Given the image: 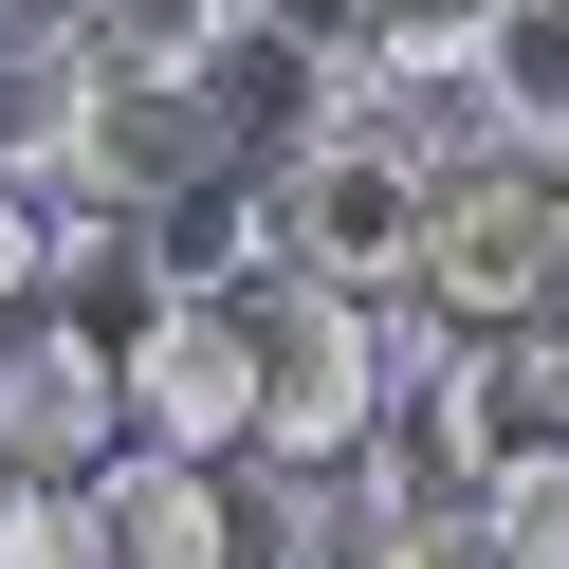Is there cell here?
<instances>
[{
  "instance_id": "obj_4",
  "label": "cell",
  "mask_w": 569,
  "mask_h": 569,
  "mask_svg": "<svg viewBox=\"0 0 569 569\" xmlns=\"http://www.w3.org/2000/svg\"><path fill=\"white\" fill-rule=\"evenodd\" d=\"M422 295H441L459 331L569 312V276H551V148H459L441 166V202H422Z\"/></svg>"
},
{
  "instance_id": "obj_13",
  "label": "cell",
  "mask_w": 569,
  "mask_h": 569,
  "mask_svg": "<svg viewBox=\"0 0 569 569\" xmlns=\"http://www.w3.org/2000/svg\"><path fill=\"white\" fill-rule=\"evenodd\" d=\"M38 295V202H19V166H0V312Z\"/></svg>"
},
{
  "instance_id": "obj_6",
  "label": "cell",
  "mask_w": 569,
  "mask_h": 569,
  "mask_svg": "<svg viewBox=\"0 0 569 569\" xmlns=\"http://www.w3.org/2000/svg\"><path fill=\"white\" fill-rule=\"evenodd\" d=\"M111 441H129V349L92 312H56V276H38L0 312V459L19 478H92Z\"/></svg>"
},
{
  "instance_id": "obj_1",
  "label": "cell",
  "mask_w": 569,
  "mask_h": 569,
  "mask_svg": "<svg viewBox=\"0 0 569 569\" xmlns=\"http://www.w3.org/2000/svg\"><path fill=\"white\" fill-rule=\"evenodd\" d=\"M422 202H441L422 111H386V92H312V111H295V148H276V239H295L312 276L422 295Z\"/></svg>"
},
{
  "instance_id": "obj_9",
  "label": "cell",
  "mask_w": 569,
  "mask_h": 569,
  "mask_svg": "<svg viewBox=\"0 0 569 569\" xmlns=\"http://www.w3.org/2000/svg\"><path fill=\"white\" fill-rule=\"evenodd\" d=\"M92 56H166V74H221L239 38H258V0H74Z\"/></svg>"
},
{
  "instance_id": "obj_2",
  "label": "cell",
  "mask_w": 569,
  "mask_h": 569,
  "mask_svg": "<svg viewBox=\"0 0 569 569\" xmlns=\"http://www.w3.org/2000/svg\"><path fill=\"white\" fill-rule=\"evenodd\" d=\"M56 148L92 166V184L129 202V221H166V202L239 184V92L221 74H166V56H56Z\"/></svg>"
},
{
  "instance_id": "obj_3",
  "label": "cell",
  "mask_w": 569,
  "mask_h": 569,
  "mask_svg": "<svg viewBox=\"0 0 569 569\" xmlns=\"http://www.w3.org/2000/svg\"><path fill=\"white\" fill-rule=\"evenodd\" d=\"M239 312H258V459H349L386 422V295L276 258L239 276Z\"/></svg>"
},
{
  "instance_id": "obj_14",
  "label": "cell",
  "mask_w": 569,
  "mask_h": 569,
  "mask_svg": "<svg viewBox=\"0 0 569 569\" xmlns=\"http://www.w3.org/2000/svg\"><path fill=\"white\" fill-rule=\"evenodd\" d=\"M368 569H496V551H478V515H441V532H405V551H368Z\"/></svg>"
},
{
  "instance_id": "obj_10",
  "label": "cell",
  "mask_w": 569,
  "mask_h": 569,
  "mask_svg": "<svg viewBox=\"0 0 569 569\" xmlns=\"http://www.w3.org/2000/svg\"><path fill=\"white\" fill-rule=\"evenodd\" d=\"M459 515H478V551H496V569H569V441L496 459V478L459 496Z\"/></svg>"
},
{
  "instance_id": "obj_7",
  "label": "cell",
  "mask_w": 569,
  "mask_h": 569,
  "mask_svg": "<svg viewBox=\"0 0 569 569\" xmlns=\"http://www.w3.org/2000/svg\"><path fill=\"white\" fill-rule=\"evenodd\" d=\"M92 569H239V459L111 441L92 459Z\"/></svg>"
},
{
  "instance_id": "obj_12",
  "label": "cell",
  "mask_w": 569,
  "mask_h": 569,
  "mask_svg": "<svg viewBox=\"0 0 569 569\" xmlns=\"http://www.w3.org/2000/svg\"><path fill=\"white\" fill-rule=\"evenodd\" d=\"M0 569H92V478H19L0 459Z\"/></svg>"
},
{
  "instance_id": "obj_8",
  "label": "cell",
  "mask_w": 569,
  "mask_h": 569,
  "mask_svg": "<svg viewBox=\"0 0 569 569\" xmlns=\"http://www.w3.org/2000/svg\"><path fill=\"white\" fill-rule=\"evenodd\" d=\"M459 111L496 148H569V0H478L459 19Z\"/></svg>"
},
{
  "instance_id": "obj_11",
  "label": "cell",
  "mask_w": 569,
  "mask_h": 569,
  "mask_svg": "<svg viewBox=\"0 0 569 569\" xmlns=\"http://www.w3.org/2000/svg\"><path fill=\"white\" fill-rule=\"evenodd\" d=\"M258 38L295 56L312 92H349V74H368V56H386V38H405V0H258Z\"/></svg>"
},
{
  "instance_id": "obj_5",
  "label": "cell",
  "mask_w": 569,
  "mask_h": 569,
  "mask_svg": "<svg viewBox=\"0 0 569 569\" xmlns=\"http://www.w3.org/2000/svg\"><path fill=\"white\" fill-rule=\"evenodd\" d=\"M129 441L184 459H258V312L239 295H129Z\"/></svg>"
},
{
  "instance_id": "obj_15",
  "label": "cell",
  "mask_w": 569,
  "mask_h": 569,
  "mask_svg": "<svg viewBox=\"0 0 569 569\" xmlns=\"http://www.w3.org/2000/svg\"><path fill=\"white\" fill-rule=\"evenodd\" d=\"M551 276H569V148H551Z\"/></svg>"
},
{
  "instance_id": "obj_16",
  "label": "cell",
  "mask_w": 569,
  "mask_h": 569,
  "mask_svg": "<svg viewBox=\"0 0 569 569\" xmlns=\"http://www.w3.org/2000/svg\"><path fill=\"white\" fill-rule=\"evenodd\" d=\"M551 405H569V312H551Z\"/></svg>"
}]
</instances>
